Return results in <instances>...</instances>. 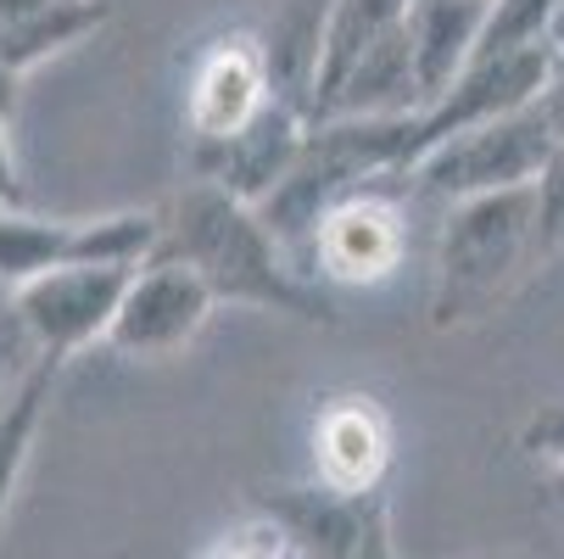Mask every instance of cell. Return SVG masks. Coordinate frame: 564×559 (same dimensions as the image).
Listing matches in <instances>:
<instances>
[{
    "label": "cell",
    "instance_id": "ac0fdd59",
    "mask_svg": "<svg viewBox=\"0 0 564 559\" xmlns=\"http://www.w3.org/2000/svg\"><path fill=\"white\" fill-rule=\"evenodd\" d=\"M520 448H525L536 464H547V470L564 475V404H542V409L525 420Z\"/></svg>",
    "mask_w": 564,
    "mask_h": 559
},
{
    "label": "cell",
    "instance_id": "cb8c5ba5",
    "mask_svg": "<svg viewBox=\"0 0 564 559\" xmlns=\"http://www.w3.org/2000/svg\"><path fill=\"white\" fill-rule=\"evenodd\" d=\"M7 302H12V297H7V291H0V308H7Z\"/></svg>",
    "mask_w": 564,
    "mask_h": 559
},
{
    "label": "cell",
    "instance_id": "ba28073f",
    "mask_svg": "<svg viewBox=\"0 0 564 559\" xmlns=\"http://www.w3.org/2000/svg\"><path fill=\"white\" fill-rule=\"evenodd\" d=\"M134 269H56L12 291V313L29 331L34 353L45 358H73L85 347H107V331L118 319V302L129 291Z\"/></svg>",
    "mask_w": 564,
    "mask_h": 559
},
{
    "label": "cell",
    "instance_id": "9c48e42d",
    "mask_svg": "<svg viewBox=\"0 0 564 559\" xmlns=\"http://www.w3.org/2000/svg\"><path fill=\"white\" fill-rule=\"evenodd\" d=\"M397 185L402 180H380L318 218V235H313V280L318 286H380L402 269L409 218H402Z\"/></svg>",
    "mask_w": 564,
    "mask_h": 559
},
{
    "label": "cell",
    "instance_id": "8fae6325",
    "mask_svg": "<svg viewBox=\"0 0 564 559\" xmlns=\"http://www.w3.org/2000/svg\"><path fill=\"white\" fill-rule=\"evenodd\" d=\"M302 146H307V112L291 101H269L240 135L218 146H191V180L218 185L224 196L247 207H263L296 169Z\"/></svg>",
    "mask_w": 564,
    "mask_h": 559
},
{
    "label": "cell",
    "instance_id": "ffe728a7",
    "mask_svg": "<svg viewBox=\"0 0 564 559\" xmlns=\"http://www.w3.org/2000/svg\"><path fill=\"white\" fill-rule=\"evenodd\" d=\"M531 112L542 118V129H547L553 140H564V51H553V67H547V78H542Z\"/></svg>",
    "mask_w": 564,
    "mask_h": 559
},
{
    "label": "cell",
    "instance_id": "9a60e30c",
    "mask_svg": "<svg viewBox=\"0 0 564 559\" xmlns=\"http://www.w3.org/2000/svg\"><path fill=\"white\" fill-rule=\"evenodd\" d=\"M62 358H34V369L23 380H12L0 391V531H7V515H12V498L23 487V470L34 459V442H40V426L51 415V397H56V380H62Z\"/></svg>",
    "mask_w": 564,
    "mask_h": 559
},
{
    "label": "cell",
    "instance_id": "2e32d148",
    "mask_svg": "<svg viewBox=\"0 0 564 559\" xmlns=\"http://www.w3.org/2000/svg\"><path fill=\"white\" fill-rule=\"evenodd\" d=\"M107 23H112V0H51L45 12H34L29 23L0 34V62L23 78L40 62H51V56H62L73 45H85Z\"/></svg>",
    "mask_w": 564,
    "mask_h": 559
},
{
    "label": "cell",
    "instance_id": "e0dca14e",
    "mask_svg": "<svg viewBox=\"0 0 564 559\" xmlns=\"http://www.w3.org/2000/svg\"><path fill=\"white\" fill-rule=\"evenodd\" d=\"M536 264L564 252V140L547 151V163L536 174Z\"/></svg>",
    "mask_w": 564,
    "mask_h": 559
},
{
    "label": "cell",
    "instance_id": "30bf717a",
    "mask_svg": "<svg viewBox=\"0 0 564 559\" xmlns=\"http://www.w3.org/2000/svg\"><path fill=\"white\" fill-rule=\"evenodd\" d=\"M213 308H218V297L207 291V280L196 269H185L174 258H151L134 269V280L118 302L107 347L118 358H174L202 336Z\"/></svg>",
    "mask_w": 564,
    "mask_h": 559
},
{
    "label": "cell",
    "instance_id": "7402d4cb",
    "mask_svg": "<svg viewBox=\"0 0 564 559\" xmlns=\"http://www.w3.org/2000/svg\"><path fill=\"white\" fill-rule=\"evenodd\" d=\"M18 101H23V78L0 62V123H12L18 118Z\"/></svg>",
    "mask_w": 564,
    "mask_h": 559
},
{
    "label": "cell",
    "instance_id": "6da1fadb",
    "mask_svg": "<svg viewBox=\"0 0 564 559\" xmlns=\"http://www.w3.org/2000/svg\"><path fill=\"white\" fill-rule=\"evenodd\" d=\"M156 258L196 269L218 302L291 313V319H307V325H336L330 291L285 258V247L269 235L258 207L224 196L218 185L185 180V191L163 207V247H156Z\"/></svg>",
    "mask_w": 564,
    "mask_h": 559
},
{
    "label": "cell",
    "instance_id": "5bb4252c",
    "mask_svg": "<svg viewBox=\"0 0 564 559\" xmlns=\"http://www.w3.org/2000/svg\"><path fill=\"white\" fill-rule=\"evenodd\" d=\"M487 12H492V0H409V51H414L420 112L431 101H442L458 85V73L475 62Z\"/></svg>",
    "mask_w": 564,
    "mask_h": 559
},
{
    "label": "cell",
    "instance_id": "52a82bcc",
    "mask_svg": "<svg viewBox=\"0 0 564 559\" xmlns=\"http://www.w3.org/2000/svg\"><path fill=\"white\" fill-rule=\"evenodd\" d=\"M547 67H553V51L475 56L442 101H431L425 112H414V123H409V157H402V180H409L442 140L469 135V129L492 123V118H509V112L531 107L536 90H542V78H547Z\"/></svg>",
    "mask_w": 564,
    "mask_h": 559
},
{
    "label": "cell",
    "instance_id": "d6986e66",
    "mask_svg": "<svg viewBox=\"0 0 564 559\" xmlns=\"http://www.w3.org/2000/svg\"><path fill=\"white\" fill-rule=\"evenodd\" d=\"M34 342H29V331L18 325V313H12V302L0 308V391H7V380H23L29 369H34Z\"/></svg>",
    "mask_w": 564,
    "mask_h": 559
},
{
    "label": "cell",
    "instance_id": "7a4b0ae2",
    "mask_svg": "<svg viewBox=\"0 0 564 559\" xmlns=\"http://www.w3.org/2000/svg\"><path fill=\"white\" fill-rule=\"evenodd\" d=\"M536 264V191H498L453 202L442 241H436V280H431V325L458 331Z\"/></svg>",
    "mask_w": 564,
    "mask_h": 559
},
{
    "label": "cell",
    "instance_id": "277c9868",
    "mask_svg": "<svg viewBox=\"0 0 564 559\" xmlns=\"http://www.w3.org/2000/svg\"><path fill=\"white\" fill-rule=\"evenodd\" d=\"M553 146L558 140L542 129V118L531 107H520L509 118H492V123H480L469 135L442 140L402 185H420L425 196H442V202H475V196H498V191H525V185H536Z\"/></svg>",
    "mask_w": 564,
    "mask_h": 559
},
{
    "label": "cell",
    "instance_id": "4fadbf2b",
    "mask_svg": "<svg viewBox=\"0 0 564 559\" xmlns=\"http://www.w3.org/2000/svg\"><path fill=\"white\" fill-rule=\"evenodd\" d=\"M409 18V0H325L318 12V62H313V90H307V123H325L336 90L347 73Z\"/></svg>",
    "mask_w": 564,
    "mask_h": 559
},
{
    "label": "cell",
    "instance_id": "7c38bea8",
    "mask_svg": "<svg viewBox=\"0 0 564 559\" xmlns=\"http://www.w3.org/2000/svg\"><path fill=\"white\" fill-rule=\"evenodd\" d=\"M313 448V482L330 493H386L391 464H397V431L380 397L341 391L313 415L307 431Z\"/></svg>",
    "mask_w": 564,
    "mask_h": 559
},
{
    "label": "cell",
    "instance_id": "3957f363",
    "mask_svg": "<svg viewBox=\"0 0 564 559\" xmlns=\"http://www.w3.org/2000/svg\"><path fill=\"white\" fill-rule=\"evenodd\" d=\"M163 247V213L123 207L96 218L0 213V291H18L56 269H140Z\"/></svg>",
    "mask_w": 564,
    "mask_h": 559
},
{
    "label": "cell",
    "instance_id": "8992f818",
    "mask_svg": "<svg viewBox=\"0 0 564 559\" xmlns=\"http://www.w3.org/2000/svg\"><path fill=\"white\" fill-rule=\"evenodd\" d=\"M274 96V62L258 29L213 34L185 73V146H218L247 129Z\"/></svg>",
    "mask_w": 564,
    "mask_h": 559
},
{
    "label": "cell",
    "instance_id": "5b68a950",
    "mask_svg": "<svg viewBox=\"0 0 564 559\" xmlns=\"http://www.w3.org/2000/svg\"><path fill=\"white\" fill-rule=\"evenodd\" d=\"M252 509L291 537L296 559H402L386 493H330L318 482H296L258 487Z\"/></svg>",
    "mask_w": 564,
    "mask_h": 559
},
{
    "label": "cell",
    "instance_id": "603a6c76",
    "mask_svg": "<svg viewBox=\"0 0 564 559\" xmlns=\"http://www.w3.org/2000/svg\"><path fill=\"white\" fill-rule=\"evenodd\" d=\"M51 0H0V34L7 29H18V23H29L34 12H45Z\"/></svg>",
    "mask_w": 564,
    "mask_h": 559
},
{
    "label": "cell",
    "instance_id": "44dd1931",
    "mask_svg": "<svg viewBox=\"0 0 564 559\" xmlns=\"http://www.w3.org/2000/svg\"><path fill=\"white\" fill-rule=\"evenodd\" d=\"M29 185L18 174V151H12V123H0V213H23Z\"/></svg>",
    "mask_w": 564,
    "mask_h": 559
}]
</instances>
